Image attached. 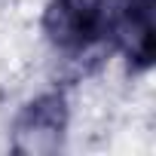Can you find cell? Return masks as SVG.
<instances>
[{"label": "cell", "mask_w": 156, "mask_h": 156, "mask_svg": "<svg viewBox=\"0 0 156 156\" xmlns=\"http://www.w3.org/2000/svg\"><path fill=\"white\" fill-rule=\"evenodd\" d=\"M67 132V98L61 92H46L28 101L12 122V150L28 156L58 153Z\"/></svg>", "instance_id": "cell-2"}, {"label": "cell", "mask_w": 156, "mask_h": 156, "mask_svg": "<svg viewBox=\"0 0 156 156\" xmlns=\"http://www.w3.org/2000/svg\"><path fill=\"white\" fill-rule=\"evenodd\" d=\"M110 3L107 0H49L43 12L46 40L67 55H80L107 40Z\"/></svg>", "instance_id": "cell-1"}, {"label": "cell", "mask_w": 156, "mask_h": 156, "mask_svg": "<svg viewBox=\"0 0 156 156\" xmlns=\"http://www.w3.org/2000/svg\"><path fill=\"white\" fill-rule=\"evenodd\" d=\"M156 0H116L107 40L129 58L132 70H147L156 52Z\"/></svg>", "instance_id": "cell-3"}]
</instances>
